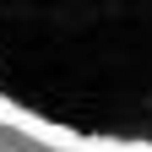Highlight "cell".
<instances>
[{"label":"cell","instance_id":"cell-1","mask_svg":"<svg viewBox=\"0 0 152 152\" xmlns=\"http://www.w3.org/2000/svg\"><path fill=\"white\" fill-rule=\"evenodd\" d=\"M0 125L152 152V0H0Z\"/></svg>","mask_w":152,"mask_h":152}]
</instances>
